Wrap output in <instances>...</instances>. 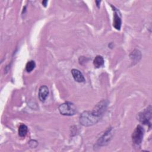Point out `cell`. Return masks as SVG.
I'll use <instances>...</instances> for the list:
<instances>
[{"mask_svg": "<svg viewBox=\"0 0 152 152\" xmlns=\"http://www.w3.org/2000/svg\"><path fill=\"white\" fill-rule=\"evenodd\" d=\"M102 116L99 115L93 110L84 111L80 116V123L85 126H92L97 124Z\"/></svg>", "mask_w": 152, "mask_h": 152, "instance_id": "1", "label": "cell"}, {"mask_svg": "<svg viewBox=\"0 0 152 152\" xmlns=\"http://www.w3.org/2000/svg\"><path fill=\"white\" fill-rule=\"evenodd\" d=\"M59 111L62 115L72 116L77 112V109L75 104L70 102H66L59 105Z\"/></svg>", "mask_w": 152, "mask_h": 152, "instance_id": "2", "label": "cell"}, {"mask_svg": "<svg viewBox=\"0 0 152 152\" xmlns=\"http://www.w3.org/2000/svg\"><path fill=\"white\" fill-rule=\"evenodd\" d=\"M151 106L149 105L143 111L137 115V119L143 124L151 126Z\"/></svg>", "mask_w": 152, "mask_h": 152, "instance_id": "3", "label": "cell"}, {"mask_svg": "<svg viewBox=\"0 0 152 152\" xmlns=\"http://www.w3.org/2000/svg\"><path fill=\"white\" fill-rule=\"evenodd\" d=\"M144 133V130L143 127L140 125H137L132 134V141L134 144L137 145L141 144L142 141Z\"/></svg>", "mask_w": 152, "mask_h": 152, "instance_id": "4", "label": "cell"}, {"mask_svg": "<svg viewBox=\"0 0 152 152\" xmlns=\"http://www.w3.org/2000/svg\"><path fill=\"white\" fill-rule=\"evenodd\" d=\"M113 135V132H112V128H109L102 135V137L98 140L97 144L99 146H103L105 145L106 144L108 143V142L111 140Z\"/></svg>", "mask_w": 152, "mask_h": 152, "instance_id": "5", "label": "cell"}, {"mask_svg": "<svg viewBox=\"0 0 152 152\" xmlns=\"http://www.w3.org/2000/svg\"><path fill=\"white\" fill-rule=\"evenodd\" d=\"M49 94V88L46 86H42L39 90V100L44 102L48 96Z\"/></svg>", "mask_w": 152, "mask_h": 152, "instance_id": "6", "label": "cell"}, {"mask_svg": "<svg viewBox=\"0 0 152 152\" xmlns=\"http://www.w3.org/2000/svg\"><path fill=\"white\" fill-rule=\"evenodd\" d=\"M71 74L74 80L78 83H84L85 82V78L83 74L77 69H72L71 70Z\"/></svg>", "mask_w": 152, "mask_h": 152, "instance_id": "7", "label": "cell"}, {"mask_svg": "<svg viewBox=\"0 0 152 152\" xmlns=\"http://www.w3.org/2000/svg\"><path fill=\"white\" fill-rule=\"evenodd\" d=\"M115 10L114 15H113V26L118 30H119L121 27L122 21L120 15L118 14V11L116 10Z\"/></svg>", "mask_w": 152, "mask_h": 152, "instance_id": "8", "label": "cell"}, {"mask_svg": "<svg viewBox=\"0 0 152 152\" xmlns=\"http://www.w3.org/2000/svg\"><path fill=\"white\" fill-rule=\"evenodd\" d=\"M141 58V53L140 50L135 49L130 54V58L131 59L133 62L137 63L140 60Z\"/></svg>", "mask_w": 152, "mask_h": 152, "instance_id": "9", "label": "cell"}, {"mask_svg": "<svg viewBox=\"0 0 152 152\" xmlns=\"http://www.w3.org/2000/svg\"><path fill=\"white\" fill-rule=\"evenodd\" d=\"M104 64L103 58L100 55H97L93 60V65L96 68H100Z\"/></svg>", "mask_w": 152, "mask_h": 152, "instance_id": "10", "label": "cell"}, {"mask_svg": "<svg viewBox=\"0 0 152 152\" xmlns=\"http://www.w3.org/2000/svg\"><path fill=\"white\" fill-rule=\"evenodd\" d=\"M27 131H28V128L26 125L24 124L20 125L18 130L19 136L21 137H24L27 133Z\"/></svg>", "mask_w": 152, "mask_h": 152, "instance_id": "11", "label": "cell"}, {"mask_svg": "<svg viewBox=\"0 0 152 152\" xmlns=\"http://www.w3.org/2000/svg\"><path fill=\"white\" fill-rule=\"evenodd\" d=\"M36 66V64L34 61H28L26 65V70L27 72H30L32 71Z\"/></svg>", "mask_w": 152, "mask_h": 152, "instance_id": "12", "label": "cell"}, {"mask_svg": "<svg viewBox=\"0 0 152 152\" xmlns=\"http://www.w3.org/2000/svg\"><path fill=\"white\" fill-rule=\"evenodd\" d=\"M47 3H48V1H43L42 2V4L44 7H46V5H47Z\"/></svg>", "mask_w": 152, "mask_h": 152, "instance_id": "13", "label": "cell"}]
</instances>
